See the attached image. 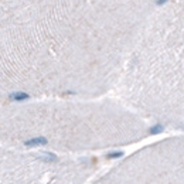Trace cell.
Wrapping results in <instances>:
<instances>
[{"instance_id": "cell-3", "label": "cell", "mask_w": 184, "mask_h": 184, "mask_svg": "<svg viewBox=\"0 0 184 184\" xmlns=\"http://www.w3.org/2000/svg\"><path fill=\"white\" fill-rule=\"evenodd\" d=\"M167 0H157V4H163V3H166Z\"/></svg>"}, {"instance_id": "cell-2", "label": "cell", "mask_w": 184, "mask_h": 184, "mask_svg": "<svg viewBox=\"0 0 184 184\" xmlns=\"http://www.w3.org/2000/svg\"><path fill=\"white\" fill-rule=\"evenodd\" d=\"M9 98L11 101H26V99L30 98V95L27 92H13V94L9 95Z\"/></svg>"}, {"instance_id": "cell-1", "label": "cell", "mask_w": 184, "mask_h": 184, "mask_svg": "<svg viewBox=\"0 0 184 184\" xmlns=\"http://www.w3.org/2000/svg\"><path fill=\"white\" fill-rule=\"evenodd\" d=\"M48 140L47 137L44 136H37V137H33V139H28V140H26L24 144L26 146H28V147H34V146H43V144H47Z\"/></svg>"}]
</instances>
